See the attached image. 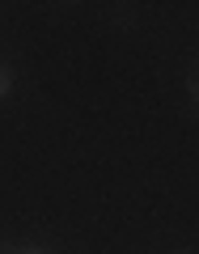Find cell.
Instances as JSON below:
<instances>
[{
	"mask_svg": "<svg viewBox=\"0 0 199 254\" xmlns=\"http://www.w3.org/2000/svg\"><path fill=\"white\" fill-rule=\"evenodd\" d=\"M21 254H38V250H21Z\"/></svg>",
	"mask_w": 199,
	"mask_h": 254,
	"instance_id": "3",
	"label": "cell"
},
{
	"mask_svg": "<svg viewBox=\"0 0 199 254\" xmlns=\"http://www.w3.org/2000/svg\"><path fill=\"white\" fill-rule=\"evenodd\" d=\"M13 93V76H9V68H0V98H9Z\"/></svg>",
	"mask_w": 199,
	"mask_h": 254,
	"instance_id": "1",
	"label": "cell"
},
{
	"mask_svg": "<svg viewBox=\"0 0 199 254\" xmlns=\"http://www.w3.org/2000/svg\"><path fill=\"white\" fill-rule=\"evenodd\" d=\"M187 85H191V98L199 102V72H191V76H187Z\"/></svg>",
	"mask_w": 199,
	"mask_h": 254,
	"instance_id": "2",
	"label": "cell"
}]
</instances>
